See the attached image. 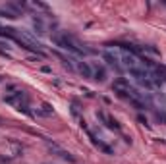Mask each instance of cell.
<instances>
[{
  "label": "cell",
  "mask_w": 166,
  "mask_h": 164,
  "mask_svg": "<svg viewBox=\"0 0 166 164\" xmlns=\"http://www.w3.org/2000/svg\"><path fill=\"white\" fill-rule=\"evenodd\" d=\"M104 60H106V62H108V66H112V68H114V70H120V66H118V58L116 56H112V54H104Z\"/></svg>",
  "instance_id": "1"
},
{
  "label": "cell",
  "mask_w": 166,
  "mask_h": 164,
  "mask_svg": "<svg viewBox=\"0 0 166 164\" xmlns=\"http://www.w3.org/2000/svg\"><path fill=\"white\" fill-rule=\"evenodd\" d=\"M79 72H81V73H83L85 77H91V75H93V72H91V68L87 66L85 62H79Z\"/></svg>",
  "instance_id": "2"
},
{
  "label": "cell",
  "mask_w": 166,
  "mask_h": 164,
  "mask_svg": "<svg viewBox=\"0 0 166 164\" xmlns=\"http://www.w3.org/2000/svg\"><path fill=\"white\" fill-rule=\"evenodd\" d=\"M124 64L132 70V68H135V58L133 56H124Z\"/></svg>",
  "instance_id": "3"
},
{
  "label": "cell",
  "mask_w": 166,
  "mask_h": 164,
  "mask_svg": "<svg viewBox=\"0 0 166 164\" xmlns=\"http://www.w3.org/2000/svg\"><path fill=\"white\" fill-rule=\"evenodd\" d=\"M95 79H99V81L104 79V70H102V68H99V70H97V77H95Z\"/></svg>",
  "instance_id": "4"
}]
</instances>
